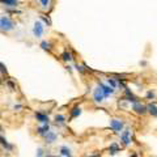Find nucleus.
Listing matches in <instances>:
<instances>
[{"label":"nucleus","mask_w":157,"mask_h":157,"mask_svg":"<svg viewBox=\"0 0 157 157\" xmlns=\"http://www.w3.org/2000/svg\"><path fill=\"white\" fill-rule=\"evenodd\" d=\"M119 144L123 148H128L132 144V130L131 128H124L119 133Z\"/></svg>","instance_id":"1"},{"label":"nucleus","mask_w":157,"mask_h":157,"mask_svg":"<svg viewBox=\"0 0 157 157\" xmlns=\"http://www.w3.org/2000/svg\"><path fill=\"white\" fill-rule=\"evenodd\" d=\"M16 29V22L8 16H1L0 17V30L5 33H10L12 30Z\"/></svg>","instance_id":"2"},{"label":"nucleus","mask_w":157,"mask_h":157,"mask_svg":"<svg viewBox=\"0 0 157 157\" xmlns=\"http://www.w3.org/2000/svg\"><path fill=\"white\" fill-rule=\"evenodd\" d=\"M109 127L111 128V131H114L115 133H120L124 130V122L119 118H113L109 122Z\"/></svg>","instance_id":"3"},{"label":"nucleus","mask_w":157,"mask_h":157,"mask_svg":"<svg viewBox=\"0 0 157 157\" xmlns=\"http://www.w3.org/2000/svg\"><path fill=\"white\" fill-rule=\"evenodd\" d=\"M131 110H132L135 114L140 115V117H144V115L148 114V113H147V105L143 104L141 101H138V102L131 104Z\"/></svg>","instance_id":"4"},{"label":"nucleus","mask_w":157,"mask_h":157,"mask_svg":"<svg viewBox=\"0 0 157 157\" xmlns=\"http://www.w3.org/2000/svg\"><path fill=\"white\" fill-rule=\"evenodd\" d=\"M92 99H93L94 104L97 105H101L105 102V99H106V97H105L104 92H102V89L99 88L98 85L96 86V88L93 89V94H92Z\"/></svg>","instance_id":"5"},{"label":"nucleus","mask_w":157,"mask_h":157,"mask_svg":"<svg viewBox=\"0 0 157 157\" xmlns=\"http://www.w3.org/2000/svg\"><path fill=\"white\" fill-rule=\"evenodd\" d=\"M44 24L42 22L41 20H37L33 24V35L35 37V38H42L43 37V33H44Z\"/></svg>","instance_id":"6"},{"label":"nucleus","mask_w":157,"mask_h":157,"mask_svg":"<svg viewBox=\"0 0 157 157\" xmlns=\"http://www.w3.org/2000/svg\"><path fill=\"white\" fill-rule=\"evenodd\" d=\"M97 85L102 89V92H104V94H105L106 98H109V97H111V96H114L115 94V89L111 88L110 85H107V84L104 83V81H97Z\"/></svg>","instance_id":"7"},{"label":"nucleus","mask_w":157,"mask_h":157,"mask_svg":"<svg viewBox=\"0 0 157 157\" xmlns=\"http://www.w3.org/2000/svg\"><path fill=\"white\" fill-rule=\"evenodd\" d=\"M33 1L38 3V7L42 12H49L54 4V0H33Z\"/></svg>","instance_id":"8"},{"label":"nucleus","mask_w":157,"mask_h":157,"mask_svg":"<svg viewBox=\"0 0 157 157\" xmlns=\"http://www.w3.org/2000/svg\"><path fill=\"white\" fill-rule=\"evenodd\" d=\"M56 140H58V133L55 132V131H52V130H50L43 138L44 144H47V145H52V144H55L56 143Z\"/></svg>","instance_id":"9"},{"label":"nucleus","mask_w":157,"mask_h":157,"mask_svg":"<svg viewBox=\"0 0 157 157\" xmlns=\"http://www.w3.org/2000/svg\"><path fill=\"white\" fill-rule=\"evenodd\" d=\"M34 119L38 123L43 124V123H50V117L43 111H35L34 113Z\"/></svg>","instance_id":"10"},{"label":"nucleus","mask_w":157,"mask_h":157,"mask_svg":"<svg viewBox=\"0 0 157 157\" xmlns=\"http://www.w3.org/2000/svg\"><path fill=\"white\" fill-rule=\"evenodd\" d=\"M50 130H51V126H50V123H43V124H41V126H38V127H37L35 132H37V135H38L39 138L43 139L44 135H46V133L49 132Z\"/></svg>","instance_id":"11"},{"label":"nucleus","mask_w":157,"mask_h":157,"mask_svg":"<svg viewBox=\"0 0 157 157\" xmlns=\"http://www.w3.org/2000/svg\"><path fill=\"white\" fill-rule=\"evenodd\" d=\"M120 152V144L118 143V141H113V143H110V145L107 147V153L110 154V156H115V154H118Z\"/></svg>","instance_id":"12"},{"label":"nucleus","mask_w":157,"mask_h":157,"mask_svg":"<svg viewBox=\"0 0 157 157\" xmlns=\"http://www.w3.org/2000/svg\"><path fill=\"white\" fill-rule=\"evenodd\" d=\"M59 156L60 157H73V153H72V149L69 148L68 145L63 144V145L59 147Z\"/></svg>","instance_id":"13"},{"label":"nucleus","mask_w":157,"mask_h":157,"mask_svg":"<svg viewBox=\"0 0 157 157\" xmlns=\"http://www.w3.org/2000/svg\"><path fill=\"white\" fill-rule=\"evenodd\" d=\"M0 145H1V148L4 149L5 152H13V151H15V145H13L12 143H9V141H8L4 136L0 138Z\"/></svg>","instance_id":"14"},{"label":"nucleus","mask_w":157,"mask_h":157,"mask_svg":"<svg viewBox=\"0 0 157 157\" xmlns=\"http://www.w3.org/2000/svg\"><path fill=\"white\" fill-rule=\"evenodd\" d=\"M81 113H83V107H81L80 105H75V106L69 110V119H76V118H78L81 115Z\"/></svg>","instance_id":"15"},{"label":"nucleus","mask_w":157,"mask_h":157,"mask_svg":"<svg viewBox=\"0 0 157 157\" xmlns=\"http://www.w3.org/2000/svg\"><path fill=\"white\" fill-rule=\"evenodd\" d=\"M60 60H62V62H64V63H71V62H73V55H72V52H71L69 50H64V51L60 54Z\"/></svg>","instance_id":"16"},{"label":"nucleus","mask_w":157,"mask_h":157,"mask_svg":"<svg viewBox=\"0 0 157 157\" xmlns=\"http://www.w3.org/2000/svg\"><path fill=\"white\" fill-rule=\"evenodd\" d=\"M0 4L5 8H17L20 5V0H0Z\"/></svg>","instance_id":"17"},{"label":"nucleus","mask_w":157,"mask_h":157,"mask_svg":"<svg viewBox=\"0 0 157 157\" xmlns=\"http://www.w3.org/2000/svg\"><path fill=\"white\" fill-rule=\"evenodd\" d=\"M147 113H148L152 118H157V105L153 104V102L147 104Z\"/></svg>","instance_id":"18"},{"label":"nucleus","mask_w":157,"mask_h":157,"mask_svg":"<svg viewBox=\"0 0 157 157\" xmlns=\"http://www.w3.org/2000/svg\"><path fill=\"white\" fill-rule=\"evenodd\" d=\"M54 123L58 126V127H60V126H64L65 123H67V117H65L64 114H56L54 117Z\"/></svg>","instance_id":"19"},{"label":"nucleus","mask_w":157,"mask_h":157,"mask_svg":"<svg viewBox=\"0 0 157 157\" xmlns=\"http://www.w3.org/2000/svg\"><path fill=\"white\" fill-rule=\"evenodd\" d=\"M39 46H41V49L43 51H47V52H51L52 49H54V44L51 43V41H42Z\"/></svg>","instance_id":"20"},{"label":"nucleus","mask_w":157,"mask_h":157,"mask_svg":"<svg viewBox=\"0 0 157 157\" xmlns=\"http://www.w3.org/2000/svg\"><path fill=\"white\" fill-rule=\"evenodd\" d=\"M106 84H107V85H110L111 88H114V89L119 88V85H118V81H117V78H115L114 76H109V77L106 78Z\"/></svg>","instance_id":"21"},{"label":"nucleus","mask_w":157,"mask_h":157,"mask_svg":"<svg viewBox=\"0 0 157 157\" xmlns=\"http://www.w3.org/2000/svg\"><path fill=\"white\" fill-rule=\"evenodd\" d=\"M75 68L80 75H86V73H88V71H86V68H85V64H78V63H76Z\"/></svg>","instance_id":"22"},{"label":"nucleus","mask_w":157,"mask_h":157,"mask_svg":"<svg viewBox=\"0 0 157 157\" xmlns=\"http://www.w3.org/2000/svg\"><path fill=\"white\" fill-rule=\"evenodd\" d=\"M46 153H47V151H46V149H44L43 147H39V148L37 149V153H35V156H37V157H43Z\"/></svg>","instance_id":"23"},{"label":"nucleus","mask_w":157,"mask_h":157,"mask_svg":"<svg viewBox=\"0 0 157 157\" xmlns=\"http://www.w3.org/2000/svg\"><path fill=\"white\" fill-rule=\"evenodd\" d=\"M5 85H7L10 90H15L16 89V83H13L12 80H5Z\"/></svg>","instance_id":"24"},{"label":"nucleus","mask_w":157,"mask_h":157,"mask_svg":"<svg viewBox=\"0 0 157 157\" xmlns=\"http://www.w3.org/2000/svg\"><path fill=\"white\" fill-rule=\"evenodd\" d=\"M145 98L147 99H151V101H152V99L156 98V93H154L153 90H148V92H147V94H145Z\"/></svg>","instance_id":"25"},{"label":"nucleus","mask_w":157,"mask_h":157,"mask_svg":"<svg viewBox=\"0 0 157 157\" xmlns=\"http://www.w3.org/2000/svg\"><path fill=\"white\" fill-rule=\"evenodd\" d=\"M0 73H1V75H8V69H7V67H5V65L3 64L1 62H0Z\"/></svg>","instance_id":"26"},{"label":"nucleus","mask_w":157,"mask_h":157,"mask_svg":"<svg viewBox=\"0 0 157 157\" xmlns=\"http://www.w3.org/2000/svg\"><path fill=\"white\" fill-rule=\"evenodd\" d=\"M13 110H15V111H21V110H22V105H21V104L13 105Z\"/></svg>","instance_id":"27"},{"label":"nucleus","mask_w":157,"mask_h":157,"mask_svg":"<svg viewBox=\"0 0 157 157\" xmlns=\"http://www.w3.org/2000/svg\"><path fill=\"white\" fill-rule=\"evenodd\" d=\"M86 157H101V154L99 153H93V154H88Z\"/></svg>","instance_id":"28"},{"label":"nucleus","mask_w":157,"mask_h":157,"mask_svg":"<svg viewBox=\"0 0 157 157\" xmlns=\"http://www.w3.org/2000/svg\"><path fill=\"white\" fill-rule=\"evenodd\" d=\"M128 157H139V154L136 153V152H132V153H131V154H130V156H128Z\"/></svg>","instance_id":"29"},{"label":"nucleus","mask_w":157,"mask_h":157,"mask_svg":"<svg viewBox=\"0 0 157 157\" xmlns=\"http://www.w3.org/2000/svg\"><path fill=\"white\" fill-rule=\"evenodd\" d=\"M43 157H58V156H55V154H51V153H46Z\"/></svg>","instance_id":"30"},{"label":"nucleus","mask_w":157,"mask_h":157,"mask_svg":"<svg viewBox=\"0 0 157 157\" xmlns=\"http://www.w3.org/2000/svg\"><path fill=\"white\" fill-rule=\"evenodd\" d=\"M3 84V78H1V76H0V85Z\"/></svg>","instance_id":"31"},{"label":"nucleus","mask_w":157,"mask_h":157,"mask_svg":"<svg viewBox=\"0 0 157 157\" xmlns=\"http://www.w3.org/2000/svg\"><path fill=\"white\" fill-rule=\"evenodd\" d=\"M1 131H3V127H1V124H0V132H1Z\"/></svg>","instance_id":"32"},{"label":"nucleus","mask_w":157,"mask_h":157,"mask_svg":"<svg viewBox=\"0 0 157 157\" xmlns=\"http://www.w3.org/2000/svg\"><path fill=\"white\" fill-rule=\"evenodd\" d=\"M0 138H1V132H0Z\"/></svg>","instance_id":"33"}]
</instances>
